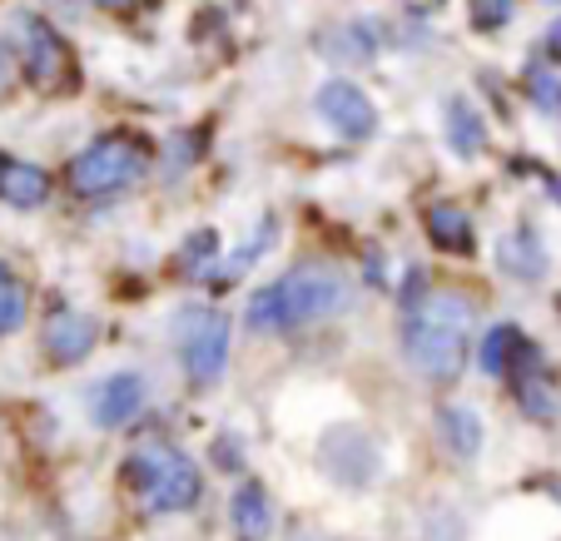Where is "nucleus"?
Instances as JSON below:
<instances>
[{
  "mask_svg": "<svg viewBox=\"0 0 561 541\" xmlns=\"http://www.w3.org/2000/svg\"><path fill=\"white\" fill-rule=\"evenodd\" d=\"M125 472H129V487H135L139 507L154 511V517L159 511H190L204 497L199 462L170 442H145L125 462Z\"/></svg>",
  "mask_w": 561,
  "mask_h": 541,
  "instance_id": "nucleus-2",
  "label": "nucleus"
},
{
  "mask_svg": "<svg viewBox=\"0 0 561 541\" xmlns=\"http://www.w3.org/2000/svg\"><path fill=\"white\" fill-rule=\"evenodd\" d=\"M0 170H5V154H0Z\"/></svg>",
  "mask_w": 561,
  "mask_h": 541,
  "instance_id": "nucleus-26",
  "label": "nucleus"
},
{
  "mask_svg": "<svg viewBox=\"0 0 561 541\" xmlns=\"http://www.w3.org/2000/svg\"><path fill=\"white\" fill-rule=\"evenodd\" d=\"M318 468H323L329 482L358 492V487H373V477H378V468H382V452L363 427H333V433H323V442H318Z\"/></svg>",
  "mask_w": 561,
  "mask_h": 541,
  "instance_id": "nucleus-7",
  "label": "nucleus"
},
{
  "mask_svg": "<svg viewBox=\"0 0 561 541\" xmlns=\"http://www.w3.org/2000/svg\"><path fill=\"white\" fill-rule=\"evenodd\" d=\"M437 437H443V447L457 462H472L482 452V417L462 403H443L437 407Z\"/></svg>",
  "mask_w": 561,
  "mask_h": 541,
  "instance_id": "nucleus-14",
  "label": "nucleus"
},
{
  "mask_svg": "<svg viewBox=\"0 0 561 541\" xmlns=\"http://www.w3.org/2000/svg\"><path fill=\"white\" fill-rule=\"evenodd\" d=\"M497 268L507 278L537 284V278L547 274V244L531 234L527 223H517V229H512V234H502V244H497Z\"/></svg>",
  "mask_w": 561,
  "mask_h": 541,
  "instance_id": "nucleus-13",
  "label": "nucleus"
},
{
  "mask_svg": "<svg viewBox=\"0 0 561 541\" xmlns=\"http://www.w3.org/2000/svg\"><path fill=\"white\" fill-rule=\"evenodd\" d=\"M318 50L329 55L333 65H373L382 50V25L378 21H343L333 31H323Z\"/></svg>",
  "mask_w": 561,
  "mask_h": 541,
  "instance_id": "nucleus-11",
  "label": "nucleus"
},
{
  "mask_svg": "<svg viewBox=\"0 0 561 541\" xmlns=\"http://www.w3.org/2000/svg\"><path fill=\"white\" fill-rule=\"evenodd\" d=\"M427 239L447 254H472V219L462 204H427Z\"/></svg>",
  "mask_w": 561,
  "mask_h": 541,
  "instance_id": "nucleus-17",
  "label": "nucleus"
},
{
  "mask_svg": "<svg viewBox=\"0 0 561 541\" xmlns=\"http://www.w3.org/2000/svg\"><path fill=\"white\" fill-rule=\"evenodd\" d=\"M413 11H433V5H443V0H408Z\"/></svg>",
  "mask_w": 561,
  "mask_h": 541,
  "instance_id": "nucleus-25",
  "label": "nucleus"
},
{
  "mask_svg": "<svg viewBox=\"0 0 561 541\" xmlns=\"http://www.w3.org/2000/svg\"><path fill=\"white\" fill-rule=\"evenodd\" d=\"M149 164V145L135 135H105L95 139L90 149H80L70 160V189L80 194V199H105V194H119L129 189V184L145 174Z\"/></svg>",
  "mask_w": 561,
  "mask_h": 541,
  "instance_id": "nucleus-3",
  "label": "nucleus"
},
{
  "mask_svg": "<svg viewBox=\"0 0 561 541\" xmlns=\"http://www.w3.org/2000/svg\"><path fill=\"white\" fill-rule=\"evenodd\" d=\"M403 348H408V362H413L427 382H457L462 378V368H467L472 343H467L462 323L433 319V313H408Z\"/></svg>",
  "mask_w": 561,
  "mask_h": 541,
  "instance_id": "nucleus-4",
  "label": "nucleus"
},
{
  "mask_svg": "<svg viewBox=\"0 0 561 541\" xmlns=\"http://www.w3.org/2000/svg\"><path fill=\"white\" fill-rule=\"evenodd\" d=\"M447 145H453L462 160H477V154L488 149V125H482V110H477L467 95L447 100Z\"/></svg>",
  "mask_w": 561,
  "mask_h": 541,
  "instance_id": "nucleus-16",
  "label": "nucleus"
},
{
  "mask_svg": "<svg viewBox=\"0 0 561 541\" xmlns=\"http://www.w3.org/2000/svg\"><path fill=\"white\" fill-rule=\"evenodd\" d=\"M41 343H45V353H50V362L75 368V362H85L90 353H95L100 323L90 319V313H80V308H55L41 329Z\"/></svg>",
  "mask_w": 561,
  "mask_h": 541,
  "instance_id": "nucleus-9",
  "label": "nucleus"
},
{
  "mask_svg": "<svg viewBox=\"0 0 561 541\" xmlns=\"http://www.w3.org/2000/svg\"><path fill=\"white\" fill-rule=\"evenodd\" d=\"M11 35H15V65H21V74L31 80L35 90H60L70 85V45H65V35L55 31L45 15L35 11H21L11 21Z\"/></svg>",
  "mask_w": 561,
  "mask_h": 541,
  "instance_id": "nucleus-5",
  "label": "nucleus"
},
{
  "mask_svg": "<svg viewBox=\"0 0 561 541\" xmlns=\"http://www.w3.org/2000/svg\"><path fill=\"white\" fill-rule=\"evenodd\" d=\"M522 90H527V100L541 110V115L561 119V74L547 70V65H531L527 74H522Z\"/></svg>",
  "mask_w": 561,
  "mask_h": 541,
  "instance_id": "nucleus-19",
  "label": "nucleus"
},
{
  "mask_svg": "<svg viewBox=\"0 0 561 541\" xmlns=\"http://www.w3.org/2000/svg\"><path fill=\"white\" fill-rule=\"evenodd\" d=\"M517 11V0H472V25L477 31H502Z\"/></svg>",
  "mask_w": 561,
  "mask_h": 541,
  "instance_id": "nucleus-21",
  "label": "nucleus"
},
{
  "mask_svg": "<svg viewBox=\"0 0 561 541\" xmlns=\"http://www.w3.org/2000/svg\"><path fill=\"white\" fill-rule=\"evenodd\" d=\"M229 338H233V319L219 313V308H184L180 319V358L190 382L209 388V382L224 378L229 368Z\"/></svg>",
  "mask_w": 561,
  "mask_h": 541,
  "instance_id": "nucleus-6",
  "label": "nucleus"
},
{
  "mask_svg": "<svg viewBox=\"0 0 561 541\" xmlns=\"http://www.w3.org/2000/svg\"><path fill=\"white\" fill-rule=\"evenodd\" d=\"M557 308H561V298H557Z\"/></svg>",
  "mask_w": 561,
  "mask_h": 541,
  "instance_id": "nucleus-27",
  "label": "nucleus"
},
{
  "mask_svg": "<svg viewBox=\"0 0 561 541\" xmlns=\"http://www.w3.org/2000/svg\"><path fill=\"white\" fill-rule=\"evenodd\" d=\"M547 50H551V60L561 65V15H557V21L547 25Z\"/></svg>",
  "mask_w": 561,
  "mask_h": 541,
  "instance_id": "nucleus-23",
  "label": "nucleus"
},
{
  "mask_svg": "<svg viewBox=\"0 0 561 541\" xmlns=\"http://www.w3.org/2000/svg\"><path fill=\"white\" fill-rule=\"evenodd\" d=\"M551 5H557V0H551Z\"/></svg>",
  "mask_w": 561,
  "mask_h": 541,
  "instance_id": "nucleus-28",
  "label": "nucleus"
},
{
  "mask_svg": "<svg viewBox=\"0 0 561 541\" xmlns=\"http://www.w3.org/2000/svg\"><path fill=\"white\" fill-rule=\"evenodd\" d=\"M95 5H105V11H135L139 0H95Z\"/></svg>",
  "mask_w": 561,
  "mask_h": 541,
  "instance_id": "nucleus-24",
  "label": "nucleus"
},
{
  "mask_svg": "<svg viewBox=\"0 0 561 541\" xmlns=\"http://www.w3.org/2000/svg\"><path fill=\"white\" fill-rule=\"evenodd\" d=\"M229 521H233V537L239 541H264L274 531V502H268L264 482H239L229 502Z\"/></svg>",
  "mask_w": 561,
  "mask_h": 541,
  "instance_id": "nucleus-12",
  "label": "nucleus"
},
{
  "mask_svg": "<svg viewBox=\"0 0 561 541\" xmlns=\"http://www.w3.org/2000/svg\"><path fill=\"white\" fill-rule=\"evenodd\" d=\"M145 398H149V388L139 372H110V378H100L95 388H90V417L115 433V427L135 423Z\"/></svg>",
  "mask_w": 561,
  "mask_h": 541,
  "instance_id": "nucleus-10",
  "label": "nucleus"
},
{
  "mask_svg": "<svg viewBox=\"0 0 561 541\" xmlns=\"http://www.w3.org/2000/svg\"><path fill=\"white\" fill-rule=\"evenodd\" d=\"M0 199L11 204V209H41L50 199V174L31 160H5V170H0Z\"/></svg>",
  "mask_w": 561,
  "mask_h": 541,
  "instance_id": "nucleus-15",
  "label": "nucleus"
},
{
  "mask_svg": "<svg viewBox=\"0 0 561 541\" xmlns=\"http://www.w3.org/2000/svg\"><path fill=\"white\" fill-rule=\"evenodd\" d=\"M517 348H522V333L512 323H497L482 338V348H477V362H482V372H507V362H517Z\"/></svg>",
  "mask_w": 561,
  "mask_h": 541,
  "instance_id": "nucleus-18",
  "label": "nucleus"
},
{
  "mask_svg": "<svg viewBox=\"0 0 561 541\" xmlns=\"http://www.w3.org/2000/svg\"><path fill=\"white\" fill-rule=\"evenodd\" d=\"M15 74H21V65H15V55L5 50V45H0V100H5V95L15 90Z\"/></svg>",
  "mask_w": 561,
  "mask_h": 541,
  "instance_id": "nucleus-22",
  "label": "nucleus"
},
{
  "mask_svg": "<svg viewBox=\"0 0 561 541\" xmlns=\"http://www.w3.org/2000/svg\"><path fill=\"white\" fill-rule=\"evenodd\" d=\"M353 303V278L339 274L333 264H304L294 274L274 278V284L254 288L244 308V323L254 333H294L308 323L339 319L343 308Z\"/></svg>",
  "mask_w": 561,
  "mask_h": 541,
  "instance_id": "nucleus-1",
  "label": "nucleus"
},
{
  "mask_svg": "<svg viewBox=\"0 0 561 541\" xmlns=\"http://www.w3.org/2000/svg\"><path fill=\"white\" fill-rule=\"evenodd\" d=\"M313 110L323 115V125L343 139H373V129H378V105H373L353 80H343V74H333V80L318 85Z\"/></svg>",
  "mask_w": 561,
  "mask_h": 541,
  "instance_id": "nucleus-8",
  "label": "nucleus"
},
{
  "mask_svg": "<svg viewBox=\"0 0 561 541\" xmlns=\"http://www.w3.org/2000/svg\"><path fill=\"white\" fill-rule=\"evenodd\" d=\"M25 284L15 278L11 264H0V338H11L15 329L25 323Z\"/></svg>",
  "mask_w": 561,
  "mask_h": 541,
  "instance_id": "nucleus-20",
  "label": "nucleus"
}]
</instances>
